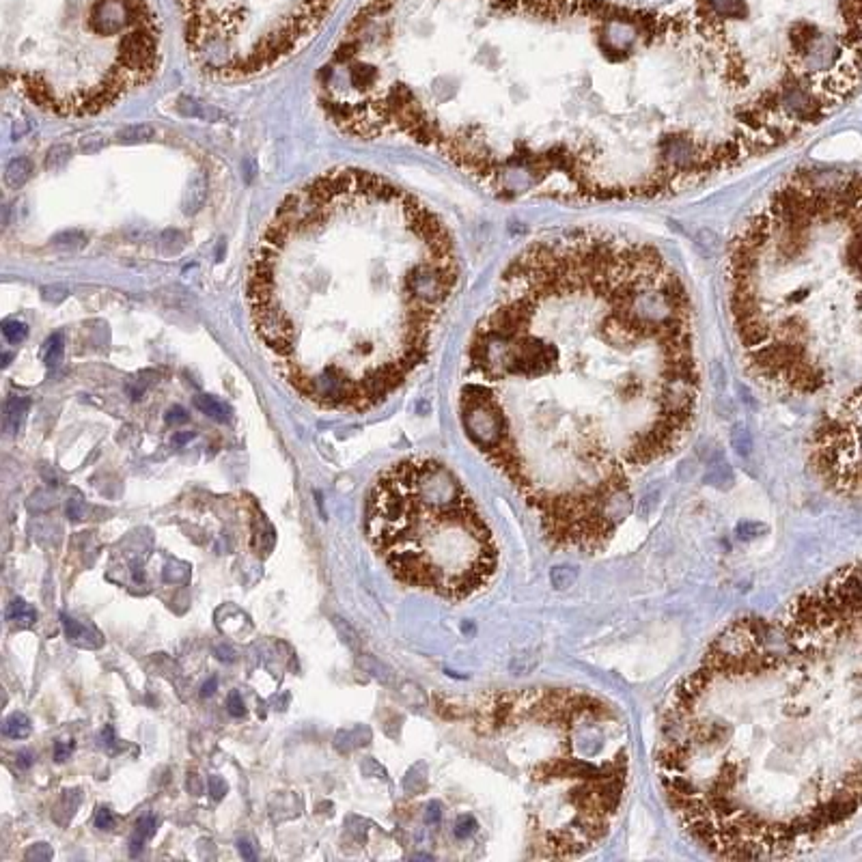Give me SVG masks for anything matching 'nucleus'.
<instances>
[{
  "instance_id": "423d86ee",
  "label": "nucleus",
  "mask_w": 862,
  "mask_h": 862,
  "mask_svg": "<svg viewBox=\"0 0 862 862\" xmlns=\"http://www.w3.org/2000/svg\"><path fill=\"white\" fill-rule=\"evenodd\" d=\"M366 537L406 584L463 599L489 584L498 548L463 483L438 459L410 457L371 487Z\"/></svg>"
},
{
  "instance_id": "c85d7f7f",
  "label": "nucleus",
  "mask_w": 862,
  "mask_h": 862,
  "mask_svg": "<svg viewBox=\"0 0 862 862\" xmlns=\"http://www.w3.org/2000/svg\"><path fill=\"white\" fill-rule=\"evenodd\" d=\"M101 740H104V744H106L110 751L114 748V742H116V740H114V735H112V726H106V728H104V733H101Z\"/></svg>"
},
{
  "instance_id": "ddd939ff",
  "label": "nucleus",
  "mask_w": 862,
  "mask_h": 862,
  "mask_svg": "<svg viewBox=\"0 0 862 862\" xmlns=\"http://www.w3.org/2000/svg\"><path fill=\"white\" fill-rule=\"evenodd\" d=\"M31 173H33L31 162H29L26 158H18V160H14V162L7 166V171H5V184L11 186V188H18V186H22V184L29 181Z\"/></svg>"
},
{
  "instance_id": "f257e3e1",
  "label": "nucleus",
  "mask_w": 862,
  "mask_h": 862,
  "mask_svg": "<svg viewBox=\"0 0 862 862\" xmlns=\"http://www.w3.org/2000/svg\"><path fill=\"white\" fill-rule=\"evenodd\" d=\"M317 101L503 201H653L763 156L698 26L608 0H364Z\"/></svg>"
},
{
  "instance_id": "f8f14e48",
  "label": "nucleus",
  "mask_w": 862,
  "mask_h": 862,
  "mask_svg": "<svg viewBox=\"0 0 862 862\" xmlns=\"http://www.w3.org/2000/svg\"><path fill=\"white\" fill-rule=\"evenodd\" d=\"M3 733H5L7 737H11V740H24V737L31 735V720H29V716H24V713H20V711L11 713V716L5 720V724H3Z\"/></svg>"
},
{
  "instance_id": "5701e85b",
  "label": "nucleus",
  "mask_w": 862,
  "mask_h": 862,
  "mask_svg": "<svg viewBox=\"0 0 862 862\" xmlns=\"http://www.w3.org/2000/svg\"><path fill=\"white\" fill-rule=\"evenodd\" d=\"M151 128H132V130H126L123 134H119V141H128L130 136H134V139H139V141H147V139H151Z\"/></svg>"
},
{
  "instance_id": "7ed1b4c3",
  "label": "nucleus",
  "mask_w": 862,
  "mask_h": 862,
  "mask_svg": "<svg viewBox=\"0 0 862 862\" xmlns=\"http://www.w3.org/2000/svg\"><path fill=\"white\" fill-rule=\"evenodd\" d=\"M459 283L446 222L360 169L285 196L253 251L246 302L279 376L326 410H366L427 360Z\"/></svg>"
},
{
  "instance_id": "9b49d317",
  "label": "nucleus",
  "mask_w": 862,
  "mask_h": 862,
  "mask_svg": "<svg viewBox=\"0 0 862 862\" xmlns=\"http://www.w3.org/2000/svg\"><path fill=\"white\" fill-rule=\"evenodd\" d=\"M194 406H196L203 414H207L209 419H214V421H218V423H224V421H229V416H231V408H229L226 404L218 401V399L211 397V395H196V397H194Z\"/></svg>"
},
{
  "instance_id": "6ab92c4d",
  "label": "nucleus",
  "mask_w": 862,
  "mask_h": 862,
  "mask_svg": "<svg viewBox=\"0 0 862 862\" xmlns=\"http://www.w3.org/2000/svg\"><path fill=\"white\" fill-rule=\"evenodd\" d=\"M33 858L46 862V860L52 858V849H50L46 843H39V845H35V847H31V849L26 851V860H33Z\"/></svg>"
},
{
  "instance_id": "0eeeda50",
  "label": "nucleus",
  "mask_w": 862,
  "mask_h": 862,
  "mask_svg": "<svg viewBox=\"0 0 862 862\" xmlns=\"http://www.w3.org/2000/svg\"><path fill=\"white\" fill-rule=\"evenodd\" d=\"M196 67L216 80L266 74L321 29L339 0H177Z\"/></svg>"
},
{
  "instance_id": "39448f33",
  "label": "nucleus",
  "mask_w": 862,
  "mask_h": 862,
  "mask_svg": "<svg viewBox=\"0 0 862 862\" xmlns=\"http://www.w3.org/2000/svg\"><path fill=\"white\" fill-rule=\"evenodd\" d=\"M160 63L154 0H0L3 78L46 112H104Z\"/></svg>"
},
{
  "instance_id": "2f4dec72",
  "label": "nucleus",
  "mask_w": 862,
  "mask_h": 862,
  "mask_svg": "<svg viewBox=\"0 0 862 862\" xmlns=\"http://www.w3.org/2000/svg\"><path fill=\"white\" fill-rule=\"evenodd\" d=\"M18 766L26 770V768L31 766V755H29V753H20V755H18Z\"/></svg>"
},
{
  "instance_id": "4be33fe9",
  "label": "nucleus",
  "mask_w": 862,
  "mask_h": 862,
  "mask_svg": "<svg viewBox=\"0 0 862 862\" xmlns=\"http://www.w3.org/2000/svg\"><path fill=\"white\" fill-rule=\"evenodd\" d=\"M67 516H69L74 522H80V520L84 518V505H82L80 498H69V503H67Z\"/></svg>"
},
{
  "instance_id": "7c9ffc66",
  "label": "nucleus",
  "mask_w": 862,
  "mask_h": 862,
  "mask_svg": "<svg viewBox=\"0 0 862 862\" xmlns=\"http://www.w3.org/2000/svg\"><path fill=\"white\" fill-rule=\"evenodd\" d=\"M192 438H194V433H192V431H186V433H177V436L173 438V442H175V444H186V442L192 440Z\"/></svg>"
},
{
  "instance_id": "aec40b11",
  "label": "nucleus",
  "mask_w": 862,
  "mask_h": 862,
  "mask_svg": "<svg viewBox=\"0 0 862 862\" xmlns=\"http://www.w3.org/2000/svg\"><path fill=\"white\" fill-rule=\"evenodd\" d=\"M95 826L99 830H112L114 828V815L108 808H99L95 815Z\"/></svg>"
},
{
  "instance_id": "a211bd4d",
  "label": "nucleus",
  "mask_w": 862,
  "mask_h": 862,
  "mask_svg": "<svg viewBox=\"0 0 862 862\" xmlns=\"http://www.w3.org/2000/svg\"><path fill=\"white\" fill-rule=\"evenodd\" d=\"M226 707H229V713L231 716H235V718H239V716H244V701H241V696H239V692L237 690H233L231 694H229V698H226Z\"/></svg>"
},
{
  "instance_id": "cd10ccee",
  "label": "nucleus",
  "mask_w": 862,
  "mask_h": 862,
  "mask_svg": "<svg viewBox=\"0 0 862 862\" xmlns=\"http://www.w3.org/2000/svg\"><path fill=\"white\" fill-rule=\"evenodd\" d=\"M237 849H239L241 858H246V860H255V858H257L255 851H253V845H251L249 841H239V843H237Z\"/></svg>"
},
{
  "instance_id": "c756f323",
  "label": "nucleus",
  "mask_w": 862,
  "mask_h": 862,
  "mask_svg": "<svg viewBox=\"0 0 862 862\" xmlns=\"http://www.w3.org/2000/svg\"><path fill=\"white\" fill-rule=\"evenodd\" d=\"M216 688H218V679L216 677H209V681L203 686V690H201V696H211L214 692H216Z\"/></svg>"
},
{
  "instance_id": "a878e982",
  "label": "nucleus",
  "mask_w": 862,
  "mask_h": 862,
  "mask_svg": "<svg viewBox=\"0 0 862 862\" xmlns=\"http://www.w3.org/2000/svg\"><path fill=\"white\" fill-rule=\"evenodd\" d=\"M186 421H188V412L184 408H173V410L166 412V423H171V425H179V423H186Z\"/></svg>"
},
{
  "instance_id": "1a4fd4ad",
  "label": "nucleus",
  "mask_w": 862,
  "mask_h": 862,
  "mask_svg": "<svg viewBox=\"0 0 862 862\" xmlns=\"http://www.w3.org/2000/svg\"><path fill=\"white\" fill-rule=\"evenodd\" d=\"M29 406H31V401L24 399V397H11V399H7L5 410H3V425H5V431H7L9 436H16V433L22 429V423H24V419H26Z\"/></svg>"
},
{
  "instance_id": "6e6552de",
  "label": "nucleus",
  "mask_w": 862,
  "mask_h": 862,
  "mask_svg": "<svg viewBox=\"0 0 862 862\" xmlns=\"http://www.w3.org/2000/svg\"><path fill=\"white\" fill-rule=\"evenodd\" d=\"M61 621H63V628H65V634H67L69 643H74L76 647H82V649H97V647H101L99 634L86 630V628L80 626L76 619H71L69 614H61Z\"/></svg>"
},
{
  "instance_id": "4468645a",
  "label": "nucleus",
  "mask_w": 862,
  "mask_h": 862,
  "mask_svg": "<svg viewBox=\"0 0 862 862\" xmlns=\"http://www.w3.org/2000/svg\"><path fill=\"white\" fill-rule=\"evenodd\" d=\"M154 832H156V819H154V817H145L143 821H139V823H136V836L132 838V853L141 851L143 841L149 838Z\"/></svg>"
},
{
  "instance_id": "dca6fc26",
  "label": "nucleus",
  "mask_w": 862,
  "mask_h": 862,
  "mask_svg": "<svg viewBox=\"0 0 862 862\" xmlns=\"http://www.w3.org/2000/svg\"><path fill=\"white\" fill-rule=\"evenodd\" d=\"M61 356H63V339L56 334V336H52L50 343H48V349H46V364H48L50 369H54V366L61 362Z\"/></svg>"
},
{
  "instance_id": "393cba45",
  "label": "nucleus",
  "mask_w": 862,
  "mask_h": 862,
  "mask_svg": "<svg viewBox=\"0 0 862 862\" xmlns=\"http://www.w3.org/2000/svg\"><path fill=\"white\" fill-rule=\"evenodd\" d=\"M71 751H74V742H56L54 744V759L59 763H63L65 759H69Z\"/></svg>"
},
{
  "instance_id": "b1692460",
  "label": "nucleus",
  "mask_w": 862,
  "mask_h": 862,
  "mask_svg": "<svg viewBox=\"0 0 862 862\" xmlns=\"http://www.w3.org/2000/svg\"><path fill=\"white\" fill-rule=\"evenodd\" d=\"M733 446L737 448V453H742V455H746V453H751V438H748V433L742 429V438H740V433H733Z\"/></svg>"
},
{
  "instance_id": "f3484780",
  "label": "nucleus",
  "mask_w": 862,
  "mask_h": 862,
  "mask_svg": "<svg viewBox=\"0 0 862 862\" xmlns=\"http://www.w3.org/2000/svg\"><path fill=\"white\" fill-rule=\"evenodd\" d=\"M476 830V821L470 815H461L455 823V836L457 838H468L470 834H474Z\"/></svg>"
},
{
  "instance_id": "2eb2a0df",
  "label": "nucleus",
  "mask_w": 862,
  "mask_h": 862,
  "mask_svg": "<svg viewBox=\"0 0 862 862\" xmlns=\"http://www.w3.org/2000/svg\"><path fill=\"white\" fill-rule=\"evenodd\" d=\"M3 334H5V339H9L11 343H20V341H24V339L29 336V326H26L24 321L9 319V321L3 324Z\"/></svg>"
},
{
  "instance_id": "20e7f679",
  "label": "nucleus",
  "mask_w": 862,
  "mask_h": 862,
  "mask_svg": "<svg viewBox=\"0 0 862 862\" xmlns=\"http://www.w3.org/2000/svg\"><path fill=\"white\" fill-rule=\"evenodd\" d=\"M724 298L757 384L781 397L862 384V175L802 169L781 181L726 246Z\"/></svg>"
},
{
  "instance_id": "412c9836",
  "label": "nucleus",
  "mask_w": 862,
  "mask_h": 862,
  "mask_svg": "<svg viewBox=\"0 0 862 862\" xmlns=\"http://www.w3.org/2000/svg\"><path fill=\"white\" fill-rule=\"evenodd\" d=\"M207 785H209V793H211L214 800H220L226 793V783L220 776H209Z\"/></svg>"
},
{
  "instance_id": "9d476101",
  "label": "nucleus",
  "mask_w": 862,
  "mask_h": 862,
  "mask_svg": "<svg viewBox=\"0 0 862 862\" xmlns=\"http://www.w3.org/2000/svg\"><path fill=\"white\" fill-rule=\"evenodd\" d=\"M7 621L18 628H33L37 623V610L24 599H14L7 608Z\"/></svg>"
},
{
  "instance_id": "f03ea898",
  "label": "nucleus",
  "mask_w": 862,
  "mask_h": 862,
  "mask_svg": "<svg viewBox=\"0 0 862 862\" xmlns=\"http://www.w3.org/2000/svg\"><path fill=\"white\" fill-rule=\"evenodd\" d=\"M701 399L686 283L649 241L567 229L522 249L474 326L459 391L470 442L558 548L599 550L630 476L671 455Z\"/></svg>"
},
{
  "instance_id": "bb28decb",
  "label": "nucleus",
  "mask_w": 862,
  "mask_h": 862,
  "mask_svg": "<svg viewBox=\"0 0 862 862\" xmlns=\"http://www.w3.org/2000/svg\"><path fill=\"white\" fill-rule=\"evenodd\" d=\"M440 817H442V806H440V802H431V804L427 806L425 821H427V823H438Z\"/></svg>"
}]
</instances>
